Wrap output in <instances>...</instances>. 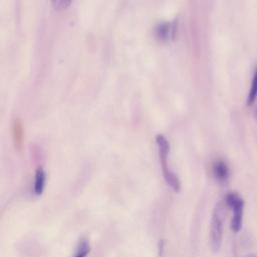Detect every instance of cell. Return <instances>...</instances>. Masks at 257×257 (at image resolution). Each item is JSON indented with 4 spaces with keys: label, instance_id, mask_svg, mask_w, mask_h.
<instances>
[{
    "label": "cell",
    "instance_id": "obj_1",
    "mask_svg": "<svg viewBox=\"0 0 257 257\" xmlns=\"http://www.w3.org/2000/svg\"><path fill=\"white\" fill-rule=\"evenodd\" d=\"M156 142L159 149V157L161 161V167L164 179L166 183L172 188V190L176 193L181 190V182L178 176L170 170L168 165V156L170 152V144L168 140L163 135H158L156 138Z\"/></svg>",
    "mask_w": 257,
    "mask_h": 257
},
{
    "label": "cell",
    "instance_id": "obj_2",
    "mask_svg": "<svg viewBox=\"0 0 257 257\" xmlns=\"http://www.w3.org/2000/svg\"><path fill=\"white\" fill-rule=\"evenodd\" d=\"M225 205L219 202L214 207L210 222V245L214 252L219 251L223 239V227L225 219Z\"/></svg>",
    "mask_w": 257,
    "mask_h": 257
},
{
    "label": "cell",
    "instance_id": "obj_3",
    "mask_svg": "<svg viewBox=\"0 0 257 257\" xmlns=\"http://www.w3.org/2000/svg\"><path fill=\"white\" fill-rule=\"evenodd\" d=\"M225 204L232 210L231 229L233 232H239L243 224L244 201L242 197L236 192H229L225 197Z\"/></svg>",
    "mask_w": 257,
    "mask_h": 257
},
{
    "label": "cell",
    "instance_id": "obj_4",
    "mask_svg": "<svg viewBox=\"0 0 257 257\" xmlns=\"http://www.w3.org/2000/svg\"><path fill=\"white\" fill-rule=\"evenodd\" d=\"M176 31H177V22L176 21L163 22L156 27L155 34L160 40L166 41L170 38L174 39L175 35H176Z\"/></svg>",
    "mask_w": 257,
    "mask_h": 257
},
{
    "label": "cell",
    "instance_id": "obj_5",
    "mask_svg": "<svg viewBox=\"0 0 257 257\" xmlns=\"http://www.w3.org/2000/svg\"><path fill=\"white\" fill-rule=\"evenodd\" d=\"M212 173H213L214 178L220 183L226 182L230 176L229 167H228L227 163L223 160H217L213 163Z\"/></svg>",
    "mask_w": 257,
    "mask_h": 257
},
{
    "label": "cell",
    "instance_id": "obj_6",
    "mask_svg": "<svg viewBox=\"0 0 257 257\" xmlns=\"http://www.w3.org/2000/svg\"><path fill=\"white\" fill-rule=\"evenodd\" d=\"M45 182H46V173L45 171L40 167L36 170L35 176H34V185H33V191L35 195L40 196L45 188Z\"/></svg>",
    "mask_w": 257,
    "mask_h": 257
},
{
    "label": "cell",
    "instance_id": "obj_7",
    "mask_svg": "<svg viewBox=\"0 0 257 257\" xmlns=\"http://www.w3.org/2000/svg\"><path fill=\"white\" fill-rule=\"evenodd\" d=\"M256 99H257V66L255 67V70L252 75L250 88H249L248 96L246 99V104L248 106H251L256 101Z\"/></svg>",
    "mask_w": 257,
    "mask_h": 257
},
{
    "label": "cell",
    "instance_id": "obj_8",
    "mask_svg": "<svg viewBox=\"0 0 257 257\" xmlns=\"http://www.w3.org/2000/svg\"><path fill=\"white\" fill-rule=\"evenodd\" d=\"M12 135H13V141H14V145L15 148L17 150L21 149L22 146V139H23V130H22V125L19 119H15L14 123H13V127H12Z\"/></svg>",
    "mask_w": 257,
    "mask_h": 257
},
{
    "label": "cell",
    "instance_id": "obj_9",
    "mask_svg": "<svg viewBox=\"0 0 257 257\" xmlns=\"http://www.w3.org/2000/svg\"><path fill=\"white\" fill-rule=\"evenodd\" d=\"M90 252V245L87 240H81L76 248L73 257H86Z\"/></svg>",
    "mask_w": 257,
    "mask_h": 257
},
{
    "label": "cell",
    "instance_id": "obj_10",
    "mask_svg": "<svg viewBox=\"0 0 257 257\" xmlns=\"http://www.w3.org/2000/svg\"><path fill=\"white\" fill-rule=\"evenodd\" d=\"M50 1H51L52 7L56 11H62L68 8L73 0H50Z\"/></svg>",
    "mask_w": 257,
    "mask_h": 257
},
{
    "label": "cell",
    "instance_id": "obj_11",
    "mask_svg": "<svg viewBox=\"0 0 257 257\" xmlns=\"http://www.w3.org/2000/svg\"><path fill=\"white\" fill-rule=\"evenodd\" d=\"M254 114H255V117H256V119H257V106H256V108H255V110H254Z\"/></svg>",
    "mask_w": 257,
    "mask_h": 257
}]
</instances>
